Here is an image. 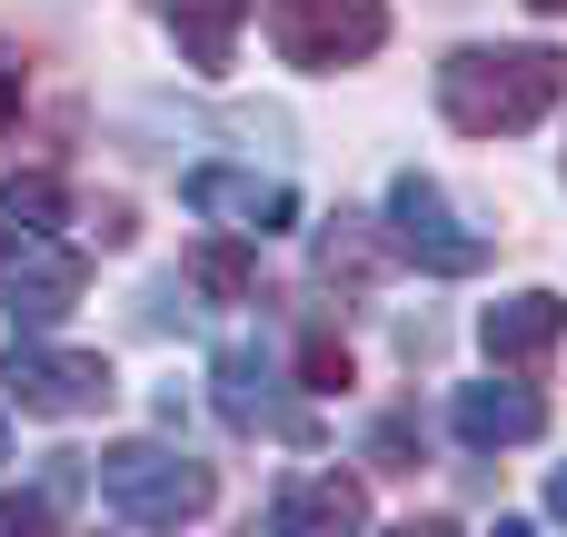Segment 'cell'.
I'll use <instances>...</instances> for the list:
<instances>
[{
    "label": "cell",
    "mask_w": 567,
    "mask_h": 537,
    "mask_svg": "<svg viewBox=\"0 0 567 537\" xmlns=\"http://www.w3.org/2000/svg\"><path fill=\"white\" fill-rule=\"evenodd\" d=\"M567 100V50L548 40H468V50H449L439 60V110H449V130H468V140H508V130H528V120H548Z\"/></svg>",
    "instance_id": "cell-1"
},
{
    "label": "cell",
    "mask_w": 567,
    "mask_h": 537,
    "mask_svg": "<svg viewBox=\"0 0 567 537\" xmlns=\"http://www.w3.org/2000/svg\"><path fill=\"white\" fill-rule=\"evenodd\" d=\"M209 498H219V478H209V458H189V448H159V438H120V448H100V508L130 518V528L209 518Z\"/></svg>",
    "instance_id": "cell-2"
},
{
    "label": "cell",
    "mask_w": 567,
    "mask_h": 537,
    "mask_svg": "<svg viewBox=\"0 0 567 537\" xmlns=\"http://www.w3.org/2000/svg\"><path fill=\"white\" fill-rule=\"evenodd\" d=\"M0 389H10V409H30V419H100V409L120 399V369H110L100 349L10 339V359H0Z\"/></svg>",
    "instance_id": "cell-3"
},
{
    "label": "cell",
    "mask_w": 567,
    "mask_h": 537,
    "mask_svg": "<svg viewBox=\"0 0 567 537\" xmlns=\"http://www.w3.org/2000/svg\"><path fill=\"white\" fill-rule=\"evenodd\" d=\"M269 40L289 70H359L389 40V0H269Z\"/></svg>",
    "instance_id": "cell-4"
},
{
    "label": "cell",
    "mask_w": 567,
    "mask_h": 537,
    "mask_svg": "<svg viewBox=\"0 0 567 537\" xmlns=\"http://www.w3.org/2000/svg\"><path fill=\"white\" fill-rule=\"evenodd\" d=\"M389 249H409V259H419V269H439V279H468V269L488 259V239H478V229H458L449 189H439V179H419V169H399V179H389Z\"/></svg>",
    "instance_id": "cell-5"
},
{
    "label": "cell",
    "mask_w": 567,
    "mask_h": 537,
    "mask_svg": "<svg viewBox=\"0 0 567 537\" xmlns=\"http://www.w3.org/2000/svg\"><path fill=\"white\" fill-rule=\"evenodd\" d=\"M179 199H189L199 219L259 229V239L299 229V189H289V179H269V169H229V159H209V169H189V179H179Z\"/></svg>",
    "instance_id": "cell-6"
},
{
    "label": "cell",
    "mask_w": 567,
    "mask_h": 537,
    "mask_svg": "<svg viewBox=\"0 0 567 537\" xmlns=\"http://www.w3.org/2000/svg\"><path fill=\"white\" fill-rule=\"evenodd\" d=\"M80 279H90V269H80V249H60V239L20 229V239H10V259H0V289H10L0 309H10V319H30V329H50V319L80 299Z\"/></svg>",
    "instance_id": "cell-7"
},
{
    "label": "cell",
    "mask_w": 567,
    "mask_h": 537,
    "mask_svg": "<svg viewBox=\"0 0 567 537\" xmlns=\"http://www.w3.org/2000/svg\"><path fill=\"white\" fill-rule=\"evenodd\" d=\"M219 419L229 428H269V438H289V448H309L319 428H309V409H289L279 399V379H269V359L259 349H219Z\"/></svg>",
    "instance_id": "cell-8"
},
{
    "label": "cell",
    "mask_w": 567,
    "mask_h": 537,
    "mask_svg": "<svg viewBox=\"0 0 567 537\" xmlns=\"http://www.w3.org/2000/svg\"><path fill=\"white\" fill-rule=\"evenodd\" d=\"M558 339H567V299H558V289H518V299H488V319H478V349H488L498 369H538Z\"/></svg>",
    "instance_id": "cell-9"
},
{
    "label": "cell",
    "mask_w": 567,
    "mask_h": 537,
    "mask_svg": "<svg viewBox=\"0 0 567 537\" xmlns=\"http://www.w3.org/2000/svg\"><path fill=\"white\" fill-rule=\"evenodd\" d=\"M458 438L468 448H518V438H538L548 428V399L528 389V379H478V389H458Z\"/></svg>",
    "instance_id": "cell-10"
},
{
    "label": "cell",
    "mask_w": 567,
    "mask_h": 537,
    "mask_svg": "<svg viewBox=\"0 0 567 537\" xmlns=\"http://www.w3.org/2000/svg\"><path fill=\"white\" fill-rule=\"evenodd\" d=\"M269 528H279V537H339V528H369V488H359V478H339V468H319V478H289V488L269 498Z\"/></svg>",
    "instance_id": "cell-11"
},
{
    "label": "cell",
    "mask_w": 567,
    "mask_h": 537,
    "mask_svg": "<svg viewBox=\"0 0 567 537\" xmlns=\"http://www.w3.org/2000/svg\"><path fill=\"white\" fill-rule=\"evenodd\" d=\"M159 20H169L179 60H189L199 80H219V70H229V50H239V20H249V0H159Z\"/></svg>",
    "instance_id": "cell-12"
},
{
    "label": "cell",
    "mask_w": 567,
    "mask_h": 537,
    "mask_svg": "<svg viewBox=\"0 0 567 537\" xmlns=\"http://www.w3.org/2000/svg\"><path fill=\"white\" fill-rule=\"evenodd\" d=\"M0 219L60 229V219H70V179H60V169H10V179H0Z\"/></svg>",
    "instance_id": "cell-13"
},
{
    "label": "cell",
    "mask_w": 567,
    "mask_h": 537,
    "mask_svg": "<svg viewBox=\"0 0 567 537\" xmlns=\"http://www.w3.org/2000/svg\"><path fill=\"white\" fill-rule=\"evenodd\" d=\"M379 259H389V239H379V229H359V219H339V229L319 239V279L369 289V279H379Z\"/></svg>",
    "instance_id": "cell-14"
},
{
    "label": "cell",
    "mask_w": 567,
    "mask_h": 537,
    "mask_svg": "<svg viewBox=\"0 0 567 537\" xmlns=\"http://www.w3.org/2000/svg\"><path fill=\"white\" fill-rule=\"evenodd\" d=\"M189 279H199L209 299H249V289H259V259H249L239 239H209V249H189Z\"/></svg>",
    "instance_id": "cell-15"
},
{
    "label": "cell",
    "mask_w": 567,
    "mask_h": 537,
    "mask_svg": "<svg viewBox=\"0 0 567 537\" xmlns=\"http://www.w3.org/2000/svg\"><path fill=\"white\" fill-rule=\"evenodd\" d=\"M299 389H349V349L309 329V339H299Z\"/></svg>",
    "instance_id": "cell-16"
},
{
    "label": "cell",
    "mask_w": 567,
    "mask_h": 537,
    "mask_svg": "<svg viewBox=\"0 0 567 537\" xmlns=\"http://www.w3.org/2000/svg\"><path fill=\"white\" fill-rule=\"evenodd\" d=\"M369 458H379V468H419V419H409V409H389V419H379V438H369Z\"/></svg>",
    "instance_id": "cell-17"
},
{
    "label": "cell",
    "mask_w": 567,
    "mask_h": 537,
    "mask_svg": "<svg viewBox=\"0 0 567 537\" xmlns=\"http://www.w3.org/2000/svg\"><path fill=\"white\" fill-rule=\"evenodd\" d=\"M20 100H30V60H20V50L0 40V130L20 120Z\"/></svg>",
    "instance_id": "cell-18"
},
{
    "label": "cell",
    "mask_w": 567,
    "mask_h": 537,
    "mask_svg": "<svg viewBox=\"0 0 567 537\" xmlns=\"http://www.w3.org/2000/svg\"><path fill=\"white\" fill-rule=\"evenodd\" d=\"M10 528H20V537L50 528V508H40V498H0V537H10Z\"/></svg>",
    "instance_id": "cell-19"
},
{
    "label": "cell",
    "mask_w": 567,
    "mask_h": 537,
    "mask_svg": "<svg viewBox=\"0 0 567 537\" xmlns=\"http://www.w3.org/2000/svg\"><path fill=\"white\" fill-rule=\"evenodd\" d=\"M548 518H567V468H558V478H548Z\"/></svg>",
    "instance_id": "cell-20"
},
{
    "label": "cell",
    "mask_w": 567,
    "mask_h": 537,
    "mask_svg": "<svg viewBox=\"0 0 567 537\" xmlns=\"http://www.w3.org/2000/svg\"><path fill=\"white\" fill-rule=\"evenodd\" d=\"M528 10H538V20H558V10H567V0H528Z\"/></svg>",
    "instance_id": "cell-21"
},
{
    "label": "cell",
    "mask_w": 567,
    "mask_h": 537,
    "mask_svg": "<svg viewBox=\"0 0 567 537\" xmlns=\"http://www.w3.org/2000/svg\"><path fill=\"white\" fill-rule=\"evenodd\" d=\"M0 259H10V219H0Z\"/></svg>",
    "instance_id": "cell-22"
},
{
    "label": "cell",
    "mask_w": 567,
    "mask_h": 537,
    "mask_svg": "<svg viewBox=\"0 0 567 537\" xmlns=\"http://www.w3.org/2000/svg\"><path fill=\"white\" fill-rule=\"evenodd\" d=\"M0 458H10V428H0Z\"/></svg>",
    "instance_id": "cell-23"
}]
</instances>
